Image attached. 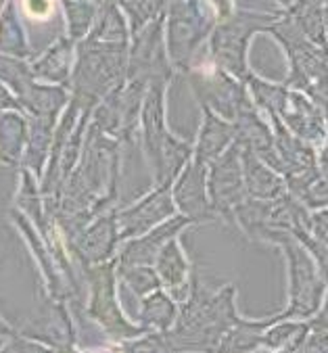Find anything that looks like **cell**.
<instances>
[{"instance_id": "obj_3", "label": "cell", "mask_w": 328, "mask_h": 353, "mask_svg": "<svg viewBox=\"0 0 328 353\" xmlns=\"http://www.w3.org/2000/svg\"><path fill=\"white\" fill-rule=\"evenodd\" d=\"M272 26H274L272 15L247 13V11H238L230 15L226 21H222L216 28L212 36L214 63L236 78H247V63H245L247 42L255 32L270 30Z\"/></svg>"}, {"instance_id": "obj_13", "label": "cell", "mask_w": 328, "mask_h": 353, "mask_svg": "<svg viewBox=\"0 0 328 353\" xmlns=\"http://www.w3.org/2000/svg\"><path fill=\"white\" fill-rule=\"evenodd\" d=\"M188 224V218H174L161 226H155L153 232H147V236L130 241L119 257L117 265H149L157 259L161 249L172 241V236Z\"/></svg>"}, {"instance_id": "obj_30", "label": "cell", "mask_w": 328, "mask_h": 353, "mask_svg": "<svg viewBox=\"0 0 328 353\" xmlns=\"http://www.w3.org/2000/svg\"><path fill=\"white\" fill-rule=\"evenodd\" d=\"M324 28H326V34H328V3L324 7Z\"/></svg>"}, {"instance_id": "obj_17", "label": "cell", "mask_w": 328, "mask_h": 353, "mask_svg": "<svg viewBox=\"0 0 328 353\" xmlns=\"http://www.w3.org/2000/svg\"><path fill=\"white\" fill-rule=\"evenodd\" d=\"M96 7V19L86 38L109 44H130V28L115 0H101Z\"/></svg>"}, {"instance_id": "obj_21", "label": "cell", "mask_w": 328, "mask_h": 353, "mask_svg": "<svg viewBox=\"0 0 328 353\" xmlns=\"http://www.w3.org/2000/svg\"><path fill=\"white\" fill-rule=\"evenodd\" d=\"M63 7L65 23H68V38H72L76 44L82 42L96 19V3L94 0H59Z\"/></svg>"}, {"instance_id": "obj_6", "label": "cell", "mask_w": 328, "mask_h": 353, "mask_svg": "<svg viewBox=\"0 0 328 353\" xmlns=\"http://www.w3.org/2000/svg\"><path fill=\"white\" fill-rule=\"evenodd\" d=\"M19 334L34 339L59 353H76L78 332L65 301H54L48 297L44 310L38 312V316L32 318Z\"/></svg>"}, {"instance_id": "obj_23", "label": "cell", "mask_w": 328, "mask_h": 353, "mask_svg": "<svg viewBox=\"0 0 328 353\" xmlns=\"http://www.w3.org/2000/svg\"><path fill=\"white\" fill-rule=\"evenodd\" d=\"M176 318V307L170 301V297L161 291H153L145 301H143V314L141 322L147 328H159L167 330L172 320Z\"/></svg>"}, {"instance_id": "obj_22", "label": "cell", "mask_w": 328, "mask_h": 353, "mask_svg": "<svg viewBox=\"0 0 328 353\" xmlns=\"http://www.w3.org/2000/svg\"><path fill=\"white\" fill-rule=\"evenodd\" d=\"M32 63L28 59H17L0 54V82H3L15 97H21L23 90L34 82Z\"/></svg>"}, {"instance_id": "obj_12", "label": "cell", "mask_w": 328, "mask_h": 353, "mask_svg": "<svg viewBox=\"0 0 328 353\" xmlns=\"http://www.w3.org/2000/svg\"><path fill=\"white\" fill-rule=\"evenodd\" d=\"M174 199L182 209L184 218L199 220L207 216V199H205V163L192 161L184 168L182 176L176 182Z\"/></svg>"}, {"instance_id": "obj_33", "label": "cell", "mask_w": 328, "mask_h": 353, "mask_svg": "<svg viewBox=\"0 0 328 353\" xmlns=\"http://www.w3.org/2000/svg\"><path fill=\"white\" fill-rule=\"evenodd\" d=\"M0 163H3V165H7V163H5V157H3V155H0Z\"/></svg>"}, {"instance_id": "obj_31", "label": "cell", "mask_w": 328, "mask_h": 353, "mask_svg": "<svg viewBox=\"0 0 328 353\" xmlns=\"http://www.w3.org/2000/svg\"><path fill=\"white\" fill-rule=\"evenodd\" d=\"M293 3H295V0H278V5H280V7H287V9H289Z\"/></svg>"}, {"instance_id": "obj_27", "label": "cell", "mask_w": 328, "mask_h": 353, "mask_svg": "<svg viewBox=\"0 0 328 353\" xmlns=\"http://www.w3.org/2000/svg\"><path fill=\"white\" fill-rule=\"evenodd\" d=\"M3 111H21V105H19V99L0 82V113Z\"/></svg>"}, {"instance_id": "obj_26", "label": "cell", "mask_w": 328, "mask_h": 353, "mask_svg": "<svg viewBox=\"0 0 328 353\" xmlns=\"http://www.w3.org/2000/svg\"><path fill=\"white\" fill-rule=\"evenodd\" d=\"M0 353H59V351H54V349H50V347L34 341V339H28L23 334H17Z\"/></svg>"}, {"instance_id": "obj_20", "label": "cell", "mask_w": 328, "mask_h": 353, "mask_svg": "<svg viewBox=\"0 0 328 353\" xmlns=\"http://www.w3.org/2000/svg\"><path fill=\"white\" fill-rule=\"evenodd\" d=\"M170 0H115V5L123 13L127 28H130V38L139 34L143 28L149 23L157 21L159 17L165 15Z\"/></svg>"}, {"instance_id": "obj_32", "label": "cell", "mask_w": 328, "mask_h": 353, "mask_svg": "<svg viewBox=\"0 0 328 353\" xmlns=\"http://www.w3.org/2000/svg\"><path fill=\"white\" fill-rule=\"evenodd\" d=\"M9 3H11V0H0V13H3V11H5V7H7Z\"/></svg>"}, {"instance_id": "obj_1", "label": "cell", "mask_w": 328, "mask_h": 353, "mask_svg": "<svg viewBox=\"0 0 328 353\" xmlns=\"http://www.w3.org/2000/svg\"><path fill=\"white\" fill-rule=\"evenodd\" d=\"M130 44H109L84 38L76 46V65L72 74V99L88 109L125 82Z\"/></svg>"}, {"instance_id": "obj_18", "label": "cell", "mask_w": 328, "mask_h": 353, "mask_svg": "<svg viewBox=\"0 0 328 353\" xmlns=\"http://www.w3.org/2000/svg\"><path fill=\"white\" fill-rule=\"evenodd\" d=\"M203 128H201V136H199V145H196V161L207 163L214 161L220 151L228 145V140L234 134V128L230 123H226L224 119H220L212 109L203 107Z\"/></svg>"}, {"instance_id": "obj_9", "label": "cell", "mask_w": 328, "mask_h": 353, "mask_svg": "<svg viewBox=\"0 0 328 353\" xmlns=\"http://www.w3.org/2000/svg\"><path fill=\"white\" fill-rule=\"evenodd\" d=\"M190 86L194 88L196 99L201 101L203 107L218 111L226 117H236L238 111L247 105L240 86L230 76H226L224 69L214 74L190 72Z\"/></svg>"}, {"instance_id": "obj_16", "label": "cell", "mask_w": 328, "mask_h": 353, "mask_svg": "<svg viewBox=\"0 0 328 353\" xmlns=\"http://www.w3.org/2000/svg\"><path fill=\"white\" fill-rule=\"evenodd\" d=\"M0 54H9L17 59H34V50L28 40L25 23L21 19L19 7L15 0L5 7L0 13Z\"/></svg>"}, {"instance_id": "obj_11", "label": "cell", "mask_w": 328, "mask_h": 353, "mask_svg": "<svg viewBox=\"0 0 328 353\" xmlns=\"http://www.w3.org/2000/svg\"><path fill=\"white\" fill-rule=\"evenodd\" d=\"M19 99L21 111L28 117H36V119H59L61 113L68 109L70 101H72V92L70 88H63L57 84H46V82H38L34 80Z\"/></svg>"}, {"instance_id": "obj_29", "label": "cell", "mask_w": 328, "mask_h": 353, "mask_svg": "<svg viewBox=\"0 0 328 353\" xmlns=\"http://www.w3.org/2000/svg\"><path fill=\"white\" fill-rule=\"evenodd\" d=\"M17 334H19V332H17L3 316H0V351H3Z\"/></svg>"}, {"instance_id": "obj_15", "label": "cell", "mask_w": 328, "mask_h": 353, "mask_svg": "<svg viewBox=\"0 0 328 353\" xmlns=\"http://www.w3.org/2000/svg\"><path fill=\"white\" fill-rule=\"evenodd\" d=\"M30 134V117L23 111L0 113V155L7 165L17 168L23 159Z\"/></svg>"}, {"instance_id": "obj_7", "label": "cell", "mask_w": 328, "mask_h": 353, "mask_svg": "<svg viewBox=\"0 0 328 353\" xmlns=\"http://www.w3.org/2000/svg\"><path fill=\"white\" fill-rule=\"evenodd\" d=\"M170 186L172 184H159L157 190H153L149 196H145L136 205L127 207L123 211H115L119 243L153 230L157 224H161L165 218L172 216L174 201L170 194Z\"/></svg>"}, {"instance_id": "obj_5", "label": "cell", "mask_w": 328, "mask_h": 353, "mask_svg": "<svg viewBox=\"0 0 328 353\" xmlns=\"http://www.w3.org/2000/svg\"><path fill=\"white\" fill-rule=\"evenodd\" d=\"M115 270L117 261H105L101 265L86 268L88 280H90V303H88V316L105 328L107 334L115 339H127L139 334L143 328H134L127 324L125 318L119 312L117 297H115Z\"/></svg>"}, {"instance_id": "obj_4", "label": "cell", "mask_w": 328, "mask_h": 353, "mask_svg": "<svg viewBox=\"0 0 328 353\" xmlns=\"http://www.w3.org/2000/svg\"><path fill=\"white\" fill-rule=\"evenodd\" d=\"M163 26L165 15L132 36V44L127 50V82H141L145 86H151L157 82L167 84L172 80L174 65L163 42Z\"/></svg>"}, {"instance_id": "obj_25", "label": "cell", "mask_w": 328, "mask_h": 353, "mask_svg": "<svg viewBox=\"0 0 328 353\" xmlns=\"http://www.w3.org/2000/svg\"><path fill=\"white\" fill-rule=\"evenodd\" d=\"M121 353H172V345L161 336H147L143 341L123 343Z\"/></svg>"}, {"instance_id": "obj_8", "label": "cell", "mask_w": 328, "mask_h": 353, "mask_svg": "<svg viewBox=\"0 0 328 353\" xmlns=\"http://www.w3.org/2000/svg\"><path fill=\"white\" fill-rule=\"evenodd\" d=\"M117 243H119V232H117L115 211H113V214H101L99 218H94L70 245L74 247L76 257L86 270L111 261Z\"/></svg>"}, {"instance_id": "obj_34", "label": "cell", "mask_w": 328, "mask_h": 353, "mask_svg": "<svg viewBox=\"0 0 328 353\" xmlns=\"http://www.w3.org/2000/svg\"><path fill=\"white\" fill-rule=\"evenodd\" d=\"M318 3H322V0H318ZM326 3H328V0H326Z\"/></svg>"}, {"instance_id": "obj_2", "label": "cell", "mask_w": 328, "mask_h": 353, "mask_svg": "<svg viewBox=\"0 0 328 353\" xmlns=\"http://www.w3.org/2000/svg\"><path fill=\"white\" fill-rule=\"evenodd\" d=\"M214 13L201 0H170L165 11V46L176 69L188 72L192 57L209 36Z\"/></svg>"}, {"instance_id": "obj_10", "label": "cell", "mask_w": 328, "mask_h": 353, "mask_svg": "<svg viewBox=\"0 0 328 353\" xmlns=\"http://www.w3.org/2000/svg\"><path fill=\"white\" fill-rule=\"evenodd\" d=\"M76 46L78 44L68 36L54 40L42 54L30 61L34 78L38 82L70 88L74 65H76Z\"/></svg>"}, {"instance_id": "obj_14", "label": "cell", "mask_w": 328, "mask_h": 353, "mask_svg": "<svg viewBox=\"0 0 328 353\" xmlns=\"http://www.w3.org/2000/svg\"><path fill=\"white\" fill-rule=\"evenodd\" d=\"M57 121L54 119L30 117L28 145H25V153H23V159H21L19 168H25L28 172H32L40 182L44 178V172H46V165H48V159H50Z\"/></svg>"}, {"instance_id": "obj_19", "label": "cell", "mask_w": 328, "mask_h": 353, "mask_svg": "<svg viewBox=\"0 0 328 353\" xmlns=\"http://www.w3.org/2000/svg\"><path fill=\"white\" fill-rule=\"evenodd\" d=\"M157 276L165 287L172 289L174 297H184L186 287V259L176 241H170L157 255Z\"/></svg>"}, {"instance_id": "obj_24", "label": "cell", "mask_w": 328, "mask_h": 353, "mask_svg": "<svg viewBox=\"0 0 328 353\" xmlns=\"http://www.w3.org/2000/svg\"><path fill=\"white\" fill-rule=\"evenodd\" d=\"M119 276L136 295H147L159 289V276L149 265H117Z\"/></svg>"}, {"instance_id": "obj_28", "label": "cell", "mask_w": 328, "mask_h": 353, "mask_svg": "<svg viewBox=\"0 0 328 353\" xmlns=\"http://www.w3.org/2000/svg\"><path fill=\"white\" fill-rule=\"evenodd\" d=\"M50 11V0H25V13L34 17H46Z\"/></svg>"}]
</instances>
